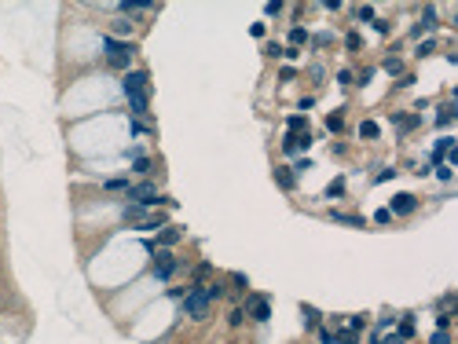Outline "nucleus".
<instances>
[{"instance_id":"obj_20","label":"nucleus","mask_w":458,"mask_h":344,"mask_svg":"<svg viewBox=\"0 0 458 344\" xmlns=\"http://www.w3.org/2000/svg\"><path fill=\"white\" fill-rule=\"evenodd\" d=\"M454 121V106L447 103V106H440V114H436V124H451Z\"/></svg>"},{"instance_id":"obj_6","label":"nucleus","mask_w":458,"mask_h":344,"mask_svg":"<svg viewBox=\"0 0 458 344\" xmlns=\"http://www.w3.org/2000/svg\"><path fill=\"white\" fill-rule=\"evenodd\" d=\"M414 209H418V198L414 194H396L389 201V212L392 216H407V212H414Z\"/></svg>"},{"instance_id":"obj_4","label":"nucleus","mask_w":458,"mask_h":344,"mask_svg":"<svg viewBox=\"0 0 458 344\" xmlns=\"http://www.w3.org/2000/svg\"><path fill=\"white\" fill-rule=\"evenodd\" d=\"M147 81L150 77L143 70H129L125 77H121V88H125V96H147Z\"/></svg>"},{"instance_id":"obj_35","label":"nucleus","mask_w":458,"mask_h":344,"mask_svg":"<svg viewBox=\"0 0 458 344\" xmlns=\"http://www.w3.org/2000/svg\"><path fill=\"white\" fill-rule=\"evenodd\" d=\"M150 132V124H143V121H132V136H147Z\"/></svg>"},{"instance_id":"obj_38","label":"nucleus","mask_w":458,"mask_h":344,"mask_svg":"<svg viewBox=\"0 0 458 344\" xmlns=\"http://www.w3.org/2000/svg\"><path fill=\"white\" fill-rule=\"evenodd\" d=\"M348 326H352V330H363V326H366V315H352V319H348Z\"/></svg>"},{"instance_id":"obj_18","label":"nucleus","mask_w":458,"mask_h":344,"mask_svg":"<svg viewBox=\"0 0 458 344\" xmlns=\"http://www.w3.org/2000/svg\"><path fill=\"white\" fill-rule=\"evenodd\" d=\"M341 194H345V180L338 176V180H330V183H326V198H341Z\"/></svg>"},{"instance_id":"obj_30","label":"nucleus","mask_w":458,"mask_h":344,"mask_svg":"<svg viewBox=\"0 0 458 344\" xmlns=\"http://www.w3.org/2000/svg\"><path fill=\"white\" fill-rule=\"evenodd\" d=\"M385 70L389 73H403V62L400 59H385Z\"/></svg>"},{"instance_id":"obj_36","label":"nucleus","mask_w":458,"mask_h":344,"mask_svg":"<svg viewBox=\"0 0 458 344\" xmlns=\"http://www.w3.org/2000/svg\"><path fill=\"white\" fill-rule=\"evenodd\" d=\"M389 220H392L389 209H378V212H374V224H389Z\"/></svg>"},{"instance_id":"obj_39","label":"nucleus","mask_w":458,"mask_h":344,"mask_svg":"<svg viewBox=\"0 0 458 344\" xmlns=\"http://www.w3.org/2000/svg\"><path fill=\"white\" fill-rule=\"evenodd\" d=\"M392 176H396V168H381V172H378V183H389Z\"/></svg>"},{"instance_id":"obj_43","label":"nucleus","mask_w":458,"mask_h":344,"mask_svg":"<svg viewBox=\"0 0 458 344\" xmlns=\"http://www.w3.org/2000/svg\"><path fill=\"white\" fill-rule=\"evenodd\" d=\"M319 340H323V344H334V333H330V330H319Z\"/></svg>"},{"instance_id":"obj_33","label":"nucleus","mask_w":458,"mask_h":344,"mask_svg":"<svg viewBox=\"0 0 458 344\" xmlns=\"http://www.w3.org/2000/svg\"><path fill=\"white\" fill-rule=\"evenodd\" d=\"M140 216H143V205H129L125 209V220H140Z\"/></svg>"},{"instance_id":"obj_24","label":"nucleus","mask_w":458,"mask_h":344,"mask_svg":"<svg viewBox=\"0 0 458 344\" xmlns=\"http://www.w3.org/2000/svg\"><path fill=\"white\" fill-rule=\"evenodd\" d=\"M304 326H308V330H312V326H319V311H315V308H304Z\"/></svg>"},{"instance_id":"obj_19","label":"nucleus","mask_w":458,"mask_h":344,"mask_svg":"<svg viewBox=\"0 0 458 344\" xmlns=\"http://www.w3.org/2000/svg\"><path fill=\"white\" fill-rule=\"evenodd\" d=\"M132 172H140V176H147V172H150V158H143V154H136V158H132Z\"/></svg>"},{"instance_id":"obj_5","label":"nucleus","mask_w":458,"mask_h":344,"mask_svg":"<svg viewBox=\"0 0 458 344\" xmlns=\"http://www.w3.org/2000/svg\"><path fill=\"white\" fill-rule=\"evenodd\" d=\"M246 315H249L253 322H268V319H271V300H268V296H249Z\"/></svg>"},{"instance_id":"obj_23","label":"nucleus","mask_w":458,"mask_h":344,"mask_svg":"<svg viewBox=\"0 0 458 344\" xmlns=\"http://www.w3.org/2000/svg\"><path fill=\"white\" fill-rule=\"evenodd\" d=\"M227 322H231V326H242V322H246V308H231V315H227Z\"/></svg>"},{"instance_id":"obj_41","label":"nucleus","mask_w":458,"mask_h":344,"mask_svg":"<svg viewBox=\"0 0 458 344\" xmlns=\"http://www.w3.org/2000/svg\"><path fill=\"white\" fill-rule=\"evenodd\" d=\"M338 84H352V70H338Z\"/></svg>"},{"instance_id":"obj_16","label":"nucleus","mask_w":458,"mask_h":344,"mask_svg":"<svg viewBox=\"0 0 458 344\" xmlns=\"http://www.w3.org/2000/svg\"><path fill=\"white\" fill-rule=\"evenodd\" d=\"M286 128L289 132H308V121H304V114H289L286 117Z\"/></svg>"},{"instance_id":"obj_7","label":"nucleus","mask_w":458,"mask_h":344,"mask_svg":"<svg viewBox=\"0 0 458 344\" xmlns=\"http://www.w3.org/2000/svg\"><path fill=\"white\" fill-rule=\"evenodd\" d=\"M173 271H176V260H173V253H169V249H158V256H154V275L165 282V278H169Z\"/></svg>"},{"instance_id":"obj_42","label":"nucleus","mask_w":458,"mask_h":344,"mask_svg":"<svg viewBox=\"0 0 458 344\" xmlns=\"http://www.w3.org/2000/svg\"><path fill=\"white\" fill-rule=\"evenodd\" d=\"M264 11H268V15H279V11H282V4H279V0H268Z\"/></svg>"},{"instance_id":"obj_2","label":"nucleus","mask_w":458,"mask_h":344,"mask_svg":"<svg viewBox=\"0 0 458 344\" xmlns=\"http://www.w3.org/2000/svg\"><path fill=\"white\" fill-rule=\"evenodd\" d=\"M129 198L136 201V205H176V201L173 198H161L158 194V187L154 183H136V187H129Z\"/></svg>"},{"instance_id":"obj_8","label":"nucleus","mask_w":458,"mask_h":344,"mask_svg":"<svg viewBox=\"0 0 458 344\" xmlns=\"http://www.w3.org/2000/svg\"><path fill=\"white\" fill-rule=\"evenodd\" d=\"M330 220H334V224H345V227H366V220H363V216H352V212H338V209L330 212Z\"/></svg>"},{"instance_id":"obj_14","label":"nucleus","mask_w":458,"mask_h":344,"mask_svg":"<svg viewBox=\"0 0 458 344\" xmlns=\"http://www.w3.org/2000/svg\"><path fill=\"white\" fill-rule=\"evenodd\" d=\"M433 26H436V8H425V11H422V22H418L414 33H425V29H433Z\"/></svg>"},{"instance_id":"obj_27","label":"nucleus","mask_w":458,"mask_h":344,"mask_svg":"<svg viewBox=\"0 0 458 344\" xmlns=\"http://www.w3.org/2000/svg\"><path fill=\"white\" fill-rule=\"evenodd\" d=\"M345 44H348V52H359V48H363V40H359V33H348V37H345Z\"/></svg>"},{"instance_id":"obj_21","label":"nucleus","mask_w":458,"mask_h":344,"mask_svg":"<svg viewBox=\"0 0 458 344\" xmlns=\"http://www.w3.org/2000/svg\"><path fill=\"white\" fill-rule=\"evenodd\" d=\"M400 337H403V340H410V337H414V319H410V315L400 322Z\"/></svg>"},{"instance_id":"obj_3","label":"nucleus","mask_w":458,"mask_h":344,"mask_svg":"<svg viewBox=\"0 0 458 344\" xmlns=\"http://www.w3.org/2000/svg\"><path fill=\"white\" fill-rule=\"evenodd\" d=\"M209 296L205 289H187L183 293V315H191V319H205V311H209Z\"/></svg>"},{"instance_id":"obj_29","label":"nucleus","mask_w":458,"mask_h":344,"mask_svg":"<svg viewBox=\"0 0 458 344\" xmlns=\"http://www.w3.org/2000/svg\"><path fill=\"white\" fill-rule=\"evenodd\" d=\"M429 344H451V333H447V330H436Z\"/></svg>"},{"instance_id":"obj_1","label":"nucleus","mask_w":458,"mask_h":344,"mask_svg":"<svg viewBox=\"0 0 458 344\" xmlns=\"http://www.w3.org/2000/svg\"><path fill=\"white\" fill-rule=\"evenodd\" d=\"M103 55H106V62H110V66L125 70L129 62H132V55H136V48H132L129 40H117V37H103Z\"/></svg>"},{"instance_id":"obj_26","label":"nucleus","mask_w":458,"mask_h":344,"mask_svg":"<svg viewBox=\"0 0 458 344\" xmlns=\"http://www.w3.org/2000/svg\"><path fill=\"white\" fill-rule=\"evenodd\" d=\"M436 330H451V311H440L436 315Z\"/></svg>"},{"instance_id":"obj_34","label":"nucleus","mask_w":458,"mask_h":344,"mask_svg":"<svg viewBox=\"0 0 458 344\" xmlns=\"http://www.w3.org/2000/svg\"><path fill=\"white\" fill-rule=\"evenodd\" d=\"M378 344H407L400 333H389V337H378Z\"/></svg>"},{"instance_id":"obj_10","label":"nucleus","mask_w":458,"mask_h":344,"mask_svg":"<svg viewBox=\"0 0 458 344\" xmlns=\"http://www.w3.org/2000/svg\"><path fill=\"white\" fill-rule=\"evenodd\" d=\"M147 103H150V96H129V114L132 117H143L147 114Z\"/></svg>"},{"instance_id":"obj_9","label":"nucleus","mask_w":458,"mask_h":344,"mask_svg":"<svg viewBox=\"0 0 458 344\" xmlns=\"http://www.w3.org/2000/svg\"><path fill=\"white\" fill-rule=\"evenodd\" d=\"M180 238H183V234H180L176 227H161V231H158V245H161V249H169V245H176Z\"/></svg>"},{"instance_id":"obj_11","label":"nucleus","mask_w":458,"mask_h":344,"mask_svg":"<svg viewBox=\"0 0 458 344\" xmlns=\"http://www.w3.org/2000/svg\"><path fill=\"white\" fill-rule=\"evenodd\" d=\"M334 344H359V330H352V326H341V330L334 333Z\"/></svg>"},{"instance_id":"obj_12","label":"nucleus","mask_w":458,"mask_h":344,"mask_svg":"<svg viewBox=\"0 0 458 344\" xmlns=\"http://www.w3.org/2000/svg\"><path fill=\"white\" fill-rule=\"evenodd\" d=\"M275 183H279V187H286V191H289V187H294V183H297V176H294V168H275Z\"/></svg>"},{"instance_id":"obj_32","label":"nucleus","mask_w":458,"mask_h":344,"mask_svg":"<svg viewBox=\"0 0 458 344\" xmlns=\"http://www.w3.org/2000/svg\"><path fill=\"white\" fill-rule=\"evenodd\" d=\"M231 282H235V289H246V286H249V278L242 275V271H235V275H231Z\"/></svg>"},{"instance_id":"obj_15","label":"nucleus","mask_w":458,"mask_h":344,"mask_svg":"<svg viewBox=\"0 0 458 344\" xmlns=\"http://www.w3.org/2000/svg\"><path fill=\"white\" fill-rule=\"evenodd\" d=\"M301 44H308V29L294 26V29H289V48H301Z\"/></svg>"},{"instance_id":"obj_31","label":"nucleus","mask_w":458,"mask_h":344,"mask_svg":"<svg viewBox=\"0 0 458 344\" xmlns=\"http://www.w3.org/2000/svg\"><path fill=\"white\" fill-rule=\"evenodd\" d=\"M436 176L444 180V183H451V176H454V172H451V165H436Z\"/></svg>"},{"instance_id":"obj_37","label":"nucleus","mask_w":458,"mask_h":344,"mask_svg":"<svg viewBox=\"0 0 458 344\" xmlns=\"http://www.w3.org/2000/svg\"><path fill=\"white\" fill-rule=\"evenodd\" d=\"M264 55H271V59H282V44H268V48H264Z\"/></svg>"},{"instance_id":"obj_28","label":"nucleus","mask_w":458,"mask_h":344,"mask_svg":"<svg viewBox=\"0 0 458 344\" xmlns=\"http://www.w3.org/2000/svg\"><path fill=\"white\" fill-rule=\"evenodd\" d=\"M106 191H129V180H106Z\"/></svg>"},{"instance_id":"obj_17","label":"nucleus","mask_w":458,"mask_h":344,"mask_svg":"<svg viewBox=\"0 0 458 344\" xmlns=\"http://www.w3.org/2000/svg\"><path fill=\"white\" fill-rule=\"evenodd\" d=\"M359 136H363V139H378V136H381L378 121H363V124H359Z\"/></svg>"},{"instance_id":"obj_22","label":"nucleus","mask_w":458,"mask_h":344,"mask_svg":"<svg viewBox=\"0 0 458 344\" xmlns=\"http://www.w3.org/2000/svg\"><path fill=\"white\" fill-rule=\"evenodd\" d=\"M326 128H330V132H341V128H345V117H341V114H330V117H326Z\"/></svg>"},{"instance_id":"obj_40","label":"nucleus","mask_w":458,"mask_h":344,"mask_svg":"<svg viewBox=\"0 0 458 344\" xmlns=\"http://www.w3.org/2000/svg\"><path fill=\"white\" fill-rule=\"evenodd\" d=\"M359 22H374V8H359Z\"/></svg>"},{"instance_id":"obj_13","label":"nucleus","mask_w":458,"mask_h":344,"mask_svg":"<svg viewBox=\"0 0 458 344\" xmlns=\"http://www.w3.org/2000/svg\"><path fill=\"white\" fill-rule=\"evenodd\" d=\"M392 121H396V128H400V132H410V128H414V124H418L422 117H418V114H403V117H400V114H396Z\"/></svg>"},{"instance_id":"obj_25","label":"nucleus","mask_w":458,"mask_h":344,"mask_svg":"<svg viewBox=\"0 0 458 344\" xmlns=\"http://www.w3.org/2000/svg\"><path fill=\"white\" fill-rule=\"evenodd\" d=\"M205 296H209V300H217V296H224V286H220V282H209V286H205Z\"/></svg>"}]
</instances>
